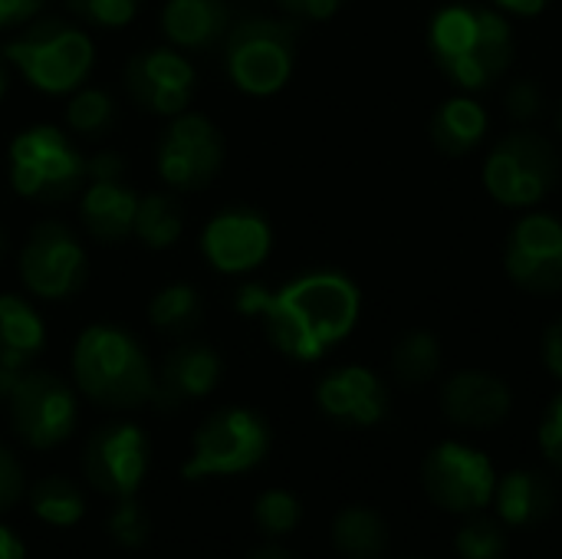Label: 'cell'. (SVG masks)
I'll list each match as a JSON object with an SVG mask.
<instances>
[{"mask_svg":"<svg viewBox=\"0 0 562 559\" xmlns=\"http://www.w3.org/2000/svg\"><path fill=\"white\" fill-rule=\"evenodd\" d=\"M359 313L362 293L346 273L313 270L273 290L263 326L277 353L296 362H316L356 329Z\"/></svg>","mask_w":562,"mask_h":559,"instance_id":"1","label":"cell"},{"mask_svg":"<svg viewBox=\"0 0 562 559\" xmlns=\"http://www.w3.org/2000/svg\"><path fill=\"white\" fill-rule=\"evenodd\" d=\"M428 53L461 92H481L510 72L517 40L497 7L448 3L428 23Z\"/></svg>","mask_w":562,"mask_h":559,"instance_id":"2","label":"cell"},{"mask_svg":"<svg viewBox=\"0 0 562 559\" xmlns=\"http://www.w3.org/2000/svg\"><path fill=\"white\" fill-rule=\"evenodd\" d=\"M72 385L102 409H142L155 399V369L128 329L92 323L72 346Z\"/></svg>","mask_w":562,"mask_h":559,"instance_id":"3","label":"cell"},{"mask_svg":"<svg viewBox=\"0 0 562 559\" xmlns=\"http://www.w3.org/2000/svg\"><path fill=\"white\" fill-rule=\"evenodd\" d=\"M0 56L33 89L46 96H66L86 82L95 63V46L89 33L79 30L76 23L46 16V20L23 23L20 33L7 36L0 43Z\"/></svg>","mask_w":562,"mask_h":559,"instance_id":"4","label":"cell"},{"mask_svg":"<svg viewBox=\"0 0 562 559\" xmlns=\"http://www.w3.org/2000/svg\"><path fill=\"white\" fill-rule=\"evenodd\" d=\"M300 23L283 16H244L224 36V69L247 96L280 92L296 66Z\"/></svg>","mask_w":562,"mask_h":559,"instance_id":"5","label":"cell"},{"mask_svg":"<svg viewBox=\"0 0 562 559\" xmlns=\"http://www.w3.org/2000/svg\"><path fill=\"white\" fill-rule=\"evenodd\" d=\"M270 422L257 409L231 405L201 422L191 441V458L181 468V478H234L254 471L270 455Z\"/></svg>","mask_w":562,"mask_h":559,"instance_id":"6","label":"cell"},{"mask_svg":"<svg viewBox=\"0 0 562 559\" xmlns=\"http://www.w3.org/2000/svg\"><path fill=\"white\" fill-rule=\"evenodd\" d=\"M10 185L30 201H66L86 181V158L56 125H30L16 132L7 152Z\"/></svg>","mask_w":562,"mask_h":559,"instance_id":"7","label":"cell"},{"mask_svg":"<svg viewBox=\"0 0 562 559\" xmlns=\"http://www.w3.org/2000/svg\"><path fill=\"white\" fill-rule=\"evenodd\" d=\"M560 181V155L537 128L504 135L484 161V188L504 208H537Z\"/></svg>","mask_w":562,"mask_h":559,"instance_id":"8","label":"cell"},{"mask_svg":"<svg viewBox=\"0 0 562 559\" xmlns=\"http://www.w3.org/2000/svg\"><path fill=\"white\" fill-rule=\"evenodd\" d=\"M10 422L23 445L33 451L59 448L72 438L79 425L76 385L46 369H26L10 392Z\"/></svg>","mask_w":562,"mask_h":559,"instance_id":"9","label":"cell"},{"mask_svg":"<svg viewBox=\"0 0 562 559\" xmlns=\"http://www.w3.org/2000/svg\"><path fill=\"white\" fill-rule=\"evenodd\" d=\"M422 488L428 501L448 514H481L494 501L497 471L491 455L464 441H441L425 455Z\"/></svg>","mask_w":562,"mask_h":559,"instance_id":"10","label":"cell"},{"mask_svg":"<svg viewBox=\"0 0 562 559\" xmlns=\"http://www.w3.org/2000/svg\"><path fill=\"white\" fill-rule=\"evenodd\" d=\"M221 165H224L221 128L201 112L184 109L171 115L155 152L158 178L175 191H201L217 178Z\"/></svg>","mask_w":562,"mask_h":559,"instance_id":"11","label":"cell"},{"mask_svg":"<svg viewBox=\"0 0 562 559\" xmlns=\"http://www.w3.org/2000/svg\"><path fill=\"white\" fill-rule=\"evenodd\" d=\"M86 250L59 221H40L20 250V280L36 300H69L86 283Z\"/></svg>","mask_w":562,"mask_h":559,"instance_id":"12","label":"cell"},{"mask_svg":"<svg viewBox=\"0 0 562 559\" xmlns=\"http://www.w3.org/2000/svg\"><path fill=\"white\" fill-rule=\"evenodd\" d=\"M151 465L148 435L135 422H109L92 432L82 455V471L92 491L122 501L135 497Z\"/></svg>","mask_w":562,"mask_h":559,"instance_id":"13","label":"cell"},{"mask_svg":"<svg viewBox=\"0 0 562 559\" xmlns=\"http://www.w3.org/2000/svg\"><path fill=\"white\" fill-rule=\"evenodd\" d=\"M504 270L530 297L562 293V221L557 214H524L504 244Z\"/></svg>","mask_w":562,"mask_h":559,"instance_id":"14","label":"cell"},{"mask_svg":"<svg viewBox=\"0 0 562 559\" xmlns=\"http://www.w3.org/2000/svg\"><path fill=\"white\" fill-rule=\"evenodd\" d=\"M194 66L175 46H151L135 53L125 63L128 96L151 115L171 119L191 105L194 96Z\"/></svg>","mask_w":562,"mask_h":559,"instance_id":"15","label":"cell"},{"mask_svg":"<svg viewBox=\"0 0 562 559\" xmlns=\"http://www.w3.org/2000/svg\"><path fill=\"white\" fill-rule=\"evenodd\" d=\"M273 247L270 221L254 208H224L201 231V254L217 273H250Z\"/></svg>","mask_w":562,"mask_h":559,"instance_id":"16","label":"cell"},{"mask_svg":"<svg viewBox=\"0 0 562 559\" xmlns=\"http://www.w3.org/2000/svg\"><path fill=\"white\" fill-rule=\"evenodd\" d=\"M316 405L342 428H372L389 415V389L369 366H339L319 379Z\"/></svg>","mask_w":562,"mask_h":559,"instance_id":"17","label":"cell"},{"mask_svg":"<svg viewBox=\"0 0 562 559\" xmlns=\"http://www.w3.org/2000/svg\"><path fill=\"white\" fill-rule=\"evenodd\" d=\"M514 409L510 385L484 369H464L454 372L441 389V412L451 425L468 432H487L507 422Z\"/></svg>","mask_w":562,"mask_h":559,"instance_id":"18","label":"cell"},{"mask_svg":"<svg viewBox=\"0 0 562 559\" xmlns=\"http://www.w3.org/2000/svg\"><path fill=\"white\" fill-rule=\"evenodd\" d=\"M224 376V362L217 349L207 343H181L171 349L161 362V372L155 376V399L161 412H175L188 402L207 399Z\"/></svg>","mask_w":562,"mask_h":559,"instance_id":"19","label":"cell"},{"mask_svg":"<svg viewBox=\"0 0 562 559\" xmlns=\"http://www.w3.org/2000/svg\"><path fill=\"white\" fill-rule=\"evenodd\" d=\"M138 191L125 178H92L79 198L86 231L102 244H122L132 234Z\"/></svg>","mask_w":562,"mask_h":559,"instance_id":"20","label":"cell"},{"mask_svg":"<svg viewBox=\"0 0 562 559\" xmlns=\"http://www.w3.org/2000/svg\"><path fill=\"white\" fill-rule=\"evenodd\" d=\"M161 30L175 49H207L231 30V7L224 0H165Z\"/></svg>","mask_w":562,"mask_h":559,"instance_id":"21","label":"cell"},{"mask_svg":"<svg viewBox=\"0 0 562 559\" xmlns=\"http://www.w3.org/2000/svg\"><path fill=\"white\" fill-rule=\"evenodd\" d=\"M491 504L497 507V517L507 527H537L553 514L557 488L540 471H510L497 478Z\"/></svg>","mask_w":562,"mask_h":559,"instance_id":"22","label":"cell"},{"mask_svg":"<svg viewBox=\"0 0 562 559\" xmlns=\"http://www.w3.org/2000/svg\"><path fill=\"white\" fill-rule=\"evenodd\" d=\"M487 128H491L487 109L474 96H464V92L445 99L428 122L431 145L448 158L471 155L487 138Z\"/></svg>","mask_w":562,"mask_h":559,"instance_id":"23","label":"cell"},{"mask_svg":"<svg viewBox=\"0 0 562 559\" xmlns=\"http://www.w3.org/2000/svg\"><path fill=\"white\" fill-rule=\"evenodd\" d=\"M46 346V326L20 293H0V366L26 372Z\"/></svg>","mask_w":562,"mask_h":559,"instance_id":"24","label":"cell"},{"mask_svg":"<svg viewBox=\"0 0 562 559\" xmlns=\"http://www.w3.org/2000/svg\"><path fill=\"white\" fill-rule=\"evenodd\" d=\"M333 547L346 559H382L389 550V524L379 511L352 504L333 517Z\"/></svg>","mask_w":562,"mask_h":559,"instance_id":"25","label":"cell"},{"mask_svg":"<svg viewBox=\"0 0 562 559\" xmlns=\"http://www.w3.org/2000/svg\"><path fill=\"white\" fill-rule=\"evenodd\" d=\"M132 234L138 237V244H145L148 250H168L181 241L184 234V211L171 194L151 191L138 198L135 208V224Z\"/></svg>","mask_w":562,"mask_h":559,"instance_id":"26","label":"cell"},{"mask_svg":"<svg viewBox=\"0 0 562 559\" xmlns=\"http://www.w3.org/2000/svg\"><path fill=\"white\" fill-rule=\"evenodd\" d=\"M441 339L431 329H408L392 349V372L405 389H422L441 372Z\"/></svg>","mask_w":562,"mask_h":559,"instance_id":"27","label":"cell"},{"mask_svg":"<svg viewBox=\"0 0 562 559\" xmlns=\"http://www.w3.org/2000/svg\"><path fill=\"white\" fill-rule=\"evenodd\" d=\"M30 511L36 521H43L46 527H76L86 514V497L79 491L76 481L63 478V474H49L43 481H36L30 488Z\"/></svg>","mask_w":562,"mask_h":559,"instance_id":"28","label":"cell"},{"mask_svg":"<svg viewBox=\"0 0 562 559\" xmlns=\"http://www.w3.org/2000/svg\"><path fill=\"white\" fill-rule=\"evenodd\" d=\"M201 320V297L191 283H168L148 300V323L161 333H188Z\"/></svg>","mask_w":562,"mask_h":559,"instance_id":"29","label":"cell"},{"mask_svg":"<svg viewBox=\"0 0 562 559\" xmlns=\"http://www.w3.org/2000/svg\"><path fill=\"white\" fill-rule=\"evenodd\" d=\"M115 122V99L105 89L95 86H79L72 99L66 102V125L72 135L82 138H102Z\"/></svg>","mask_w":562,"mask_h":559,"instance_id":"30","label":"cell"},{"mask_svg":"<svg viewBox=\"0 0 562 559\" xmlns=\"http://www.w3.org/2000/svg\"><path fill=\"white\" fill-rule=\"evenodd\" d=\"M507 547V530L494 517L471 514L454 534V554L461 559H504Z\"/></svg>","mask_w":562,"mask_h":559,"instance_id":"31","label":"cell"},{"mask_svg":"<svg viewBox=\"0 0 562 559\" xmlns=\"http://www.w3.org/2000/svg\"><path fill=\"white\" fill-rule=\"evenodd\" d=\"M300 521H303V504L296 501V494L283 488L263 491L254 501V524L267 537H286L300 527Z\"/></svg>","mask_w":562,"mask_h":559,"instance_id":"32","label":"cell"},{"mask_svg":"<svg viewBox=\"0 0 562 559\" xmlns=\"http://www.w3.org/2000/svg\"><path fill=\"white\" fill-rule=\"evenodd\" d=\"M109 537L125 550H142L151 537V521L135 497H122L109 514Z\"/></svg>","mask_w":562,"mask_h":559,"instance_id":"33","label":"cell"},{"mask_svg":"<svg viewBox=\"0 0 562 559\" xmlns=\"http://www.w3.org/2000/svg\"><path fill=\"white\" fill-rule=\"evenodd\" d=\"M63 3L89 26H102V30H122L138 13V0H63Z\"/></svg>","mask_w":562,"mask_h":559,"instance_id":"34","label":"cell"},{"mask_svg":"<svg viewBox=\"0 0 562 559\" xmlns=\"http://www.w3.org/2000/svg\"><path fill=\"white\" fill-rule=\"evenodd\" d=\"M504 109L510 115V122L530 128L537 119H543L547 112V92L537 79L524 76V79H514L507 89H504Z\"/></svg>","mask_w":562,"mask_h":559,"instance_id":"35","label":"cell"},{"mask_svg":"<svg viewBox=\"0 0 562 559\" xmlns=\"http://www.w3.org/2000/svg\"><path fill=\"white\" fill-rule=\"evenodd\" d=\"M537 441H540V451L543 458L562 471V392L547 405L543 412V422L537 428Z\"/></svg>","mask_w":562,"mask_h":559,"instance_id":"36","label":"cell"},{"mask_svg":"<svg viewBox=\"0 0 562 559\" xmlns=\"http://www.w3.org/2000/svg\"><path fill=\"white\" fill-rule=\"evenodd\" d=\"M23 468L13 458V451L0 441V514L10 511L23 497Z\"/></svg>","mask_w":562,"mask_h":559,"instance_id":"37","label":"cell"},{"mask_svg":"<svg viewBox=\"0 0 562 559\" xmlns=\"http://www.w3.org/2000/svg\"><path fill=\"white\" fill-rule=\"evenodd\" d=\"M270 297H273V290L267 283H244L234 293V310L240 316H247V320H263V313L270 306Z\"/></svg>","mask_w":562,"mask_h":559,"instance_id":"38","label":"cell"},{"mask_svg":"<svg viewBox=\"0 0 562 559\" xmlns=\"http://www.w3.org/2000/svg\"><path fill=\"white\" fill-rule=\"evenodd\" d=\"M280 10H286L296 20H329L339 13L346 0H277Z\"/></svg>","mask_w":562,"mask_h":559,"instance_id":"39","label":"cell"},{"mask_svg":"<svg viewBox=\"0 0 562 559\" xmlns=\"http://www.w3.org/2000/svg\"><path fill=\"white\" fill-rule=\"evenodd\" d=\"M540 356H543V366L547 372L562 382V316H557L547 329H543V339H540Z\"/></svg>","mask_w":562,"mask_h":559,"instance_id":"40","label":"cell"},{"mask_svg":"<svg viewBox=\"0 0 562 559\" xmlns=\"http://www.w3.org/2000/svg\"><path fill=\"white\" fill-rule=\"evenodd\" d=\"M43 3L46 0H0V30L30 23L43 10Z\"/></svg>","mask_w":562,"mask_h":559,"instance_id":"41","label":"cell"},{"mask_svg":"<svg viewBox=\"0 0 562 559\" xmlns=\"http://www.w3.org/2000/svg\"><path fill=\"white\" fill-rule=\"evenodd\" d=\"M92 178H125V158L119 152H95L86 158V181Z\"/></svg>","mask_w":562,"mask_h":559,"instance_id":"42","label":"cell"},{"mask_svg":"<svg viewBox=\"0 0 562 559\" xmlns=\"http://www.w3.org/2000/svg\"><path fill=\"white\" fill-rule=\"evenodd\" d=\"M501 13H514V16H537L547 10L550 0H491Z\"/></svg>","mask_w":562,"mask_h":559,"instance_id":"43","label":"cell"},{"mask_svg":"<svg viewBox=\"0 0 562 559\" xmlns=\"http://www.w3.org/2000/svg\"><path fill=\"white\" fill-rule=\"evenodd\" d=\"M0 559H26V544L7 524H0Z\"/></svg>","mask_w":562,"mask_h":559,"instance_id":"44","label":"cell"},{"mask_svg":"<svg viewBox=\"0 0 562 559\" xmlns=\"http://www.w3.org/2000/svg\"><path fill=\"white\" fill-rule=\"evenodd\" d=\"M250 559H296V557H290L283 547H260V550H254V554H250Z\"/></svg>","mask_w":562,"mask_h":559,"instance_id":"45","label":"cell"},{"mask_svg":"<svg viewBox=\"0 0 562 559\" xmlns=\"http://www.w3.org/2000/svg\"><path fill=\"white\" fill-rule=\"evenodd\" d=\"M7 86H10V63L0 56V99L7 96Z\"/></svg>","mask_w":562,"mask_h":559,"instance_id":"46","label":"cell"},{"mask_svg":"<svg viewBox=\"0 0 562 559\" xmlns=\"http://www.w3.org/2000/svg\"><path fill=\"white\" fill-rule=\"evenodd\" d=\"M553 122H557V132L562 135V99H560V105H557V115H553Z\"/></svg>","mask_w":562,"mask_h":559,"instance_id":"47","label":"cell"},{"mask_svg":"<svg viewBox=\"0 0 562 559\" xmlns=\"http://www.w3.org/2000/svg\"><path fill=\"white\" fill-rule=\"evenodd\" d=\"M3 250H7V231L0 227V257H3Z\"/></svg>","mask_w":562,"mask_h":559,"instance_id":"48","label":"cell"}]
</instances>
